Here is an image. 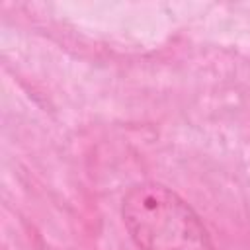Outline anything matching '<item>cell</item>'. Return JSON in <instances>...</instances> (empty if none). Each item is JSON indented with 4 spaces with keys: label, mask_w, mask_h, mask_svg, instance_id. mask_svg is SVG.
I'll use <instances>...</instances> for the list:
<instances>
[{
    "label": "cell",
    "mask_w": 250,
    "mask_h": 250,
    "mask_svg": "<svg viewBox=\"0 0 250 250\" xmlns=\"http://www.w3.org/2000/svg\"><path fill=\"white\" fill-rule=\"evenodd\" d=\"M123 225L139 250H215L193 207L158 182H141L121 201Z\"/></svg>",
    "instance_id": "1"
}]
</instances>
